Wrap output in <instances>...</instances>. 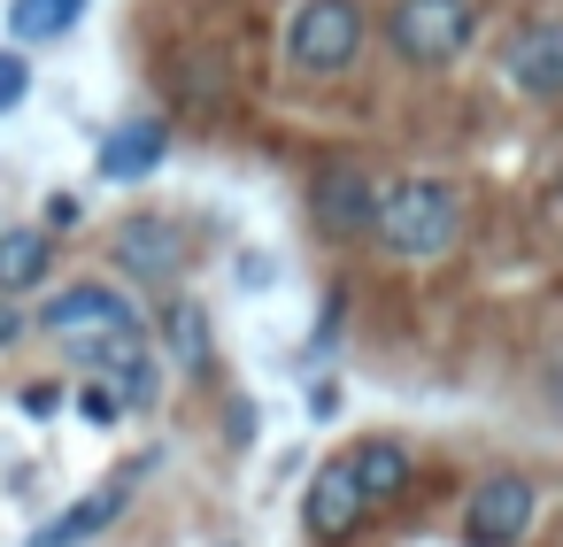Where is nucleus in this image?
Listing matches in <instances>:
<instances>
[{"mask_svg":"<svg viewBox=\"0 0 563 547\" xmlns=\"http://www.w3.org/2000/svg\"><path fill=\"white\" fill-rule=\"evenodd\" d=\"M163 347L178 370H209V309L201 301H163Z\"/></svg>","mask_w":563,"mask_h":547,"instance_id":"2eb2a0df","label":"nucleus"},{"mask_svg":"<svg viewBox=\"0 0 563 547\" xmlns=\"http://www.w3.org/2000/svg\"><path fill=\"white\" fill-rule=\"evenodd\" d=\"M109 255H117V270H124L132 286H170V278L186 270L194 239H186V224H178V216H124Z\"/></svg>","mask_w":563,"mask_h":547,"instance_id":"0eeeda50","label":"nucleus"},{"mask_svg":"<svg viewBox=\"0 0 563 547\" xmlns=\"http://www.w3.org/2000/svg\"><path fill=\"white\" fill-rule=\"evenodd\" d=\"M363 516H371V509H363V493H355V478H347V455L317 462V478H309V493H301L309 539H317V547H340V539H355Z\"/></svg>","mask_w":563,"mask_h":547,"instance_id":"6e6552de","label":"nucleus"},{"mask_svg":"<svg viewBox=\"0 0 563 547\" xmlns=\"http://www.w3.org/2000/svg\"><path fill=\"white\" fill-rule=\"evenodd\" d=\"M478 32V0H394V16H386V40L401 63L417 70H440L471 47Z\"/></svg>","mask_w":563,"mask_h":547,"instance_id":"f03ea898","label":"nucleus"},{"mask_svg":"<svg viewBox=\"0 0 563 547\" xmlns=\"http://www.w3.org/2000/svg\"><path fill=\"white\" fill-rule=\"evenodd\" d=\"M501 78L525 93V101H555L563 93V32L555 24H532L501 47Z\"/></svg>","mask_w":563,"mask_h":547,"instance_id":"1a4fd4ad","label":"nucleus"},{"mask_svg":"<svg viewBox=\"0 0 563 547\" xmlns=\"http://www.w3.org/2000/svg\"><path fill=\"white\" fill-rule=\"evenodd\" d=\"M78 416H86V424H117V416H124V401H117V386H101V378H86V386H78Z\"/></svg>","mask_w":563,"mask_h":547,"instance_id":"f3484780","label":"nucleus"},{"mask_svg":"<svg viewBox=\"0 0 563 547\" xmlns=\"http://www.w3.org/2000/svg\"><path fill=\"white\" fill-rule=\"evenodd\" d=\"M532 509H540V485L525 470H486L463 493V539L471 547H517L532 532Z\"/></svg>","mask_w":563,"mask_h":547,"instance_id":"39448f33","label":"nucleus"},{"mask_svg":"<svg viewBox=\"0 0 563 547\" xmlns=\"http://www.w3.org/2000/svg\"><path fill=\"white\" fill-rule=\"evenodd\" d=\"M24 93H32V63H24L16 47H0V116L24 109Z\"/></svg>","mask_w":563,"mask_h":547,"instance_id":"dca6fc26","label":"nucleus"},{"mask_svg":"<svg viewBox=\"0 0 563 547\" xmlns=\"http://www.w3.org/2000/svg\"><path fill=\"white\" fill-rule=\"evenodd\" d=\"M86 16V0H9V40L16 47H47Z\"/></svg>","mask_w":563,"mask_h":547,"instance_id":"4468645a","label":"nucleus"},{"mask_svg":"<svg viewBox=\"0 0 563 547\" xmlns=\"http://www.w3.org/2000/svg\"><path fill=\"white\" fill-rule=\"evenodd\" d=\"M363 47V9L355 0H301L286 16V63L301 78H340Z\"/></svg>","mask_w":563,"mask_h":547,"instance_id":"7ed1b4c3","label":"nucleus"},{"mask_svg":"<svg viewBox=\"0 0 563 547\" xmlns=\"http://www.w3.org/2000/svg\"><path fill=\"white\" fill-rule=\"evenodd\" d=\"M378 178L363 170V163H324L317 178H309V216H317V232H332V239H355V232H371L378 224Z\"/></svg>","mask_w":563,"mask_h":547,"instance_id":"423d86ee","label":"nucleus"},{"mask_svg":"<svg viewBox=\"0 0 563 547\" xmlns=\"http://www.w3.org/2000/svg\"><path fill=\"white\" fill-rule=\"evenodd\" d=\"M347 478H355L363 509H378V501H401V493H409L417 462H409L401 439H363V447H347Z\"/></svg>","mask_w":563,"mask_h":547,"instance_id":"9d476101","label":"nucleus"},{"mask_svg":"<svg viewBox=\"0 0 563 547\" xmlns=\"http://www.w3.org/2000/svg\"><path fill=\"white\" fill-rule=\"evenodd\" d=\"M47 270H55V239H47V232H32V224L0 232V301L32 293V286L47 278Z\"/></svg>","mask_w":563,"mask_h":547,"instance_id":"ddd939ff","label":"nucleus"},{"mask_svg":"<svg viewBox=\"0 0 563 547\" xmlns=\"http://www.w3.org/2000/svg\"><path fill=\"white\" fill-rule=\"evenodd\" d=\"M16 339H24V309L0 301V347H16Z\"/></svg>","mask_w":563,"mask_h":547,"instance_id":"a211bd4d","label":"nucleus"},{"mask_svg":"<svg viewBox=\"0 0 563 547\" xmlns=\"http://www.w3.org/2000/svg\"><path fill=\"white\" fill-rule=\"evenodd\" d=\"M40 332H55V339L78 355V347H93V339L140 332V309H132L117 286H101V278H70V286L40 309Z\"/></svg>","mask_w":563,"mask_h":547,"instance_id":"20e7f679","label":"nucleus"},{"mask_svg":"<svg viewBox=\"0 0 563 547\" xmlns=\"http://www.w3.org/2000/svg\"><path fill=\"white\" fill-rule=\"evenodd\" d=\"M371 232L386 239V255L432 263V255H448V247L463 239V193H455L448 178H401V186H386Z\"/></svg>","mask_w":563,"mask_h":547,"instance_id":"f257e3e1","label":"nucleus"},{"mask_svg":"<svg viewBox=\"0 0 563 547\" xmlns=\"http://www.w3.org/2000/svg\"><path fill=\"white\" fill-rule=\"evenodd\" d=\"M163 155H170V124H124V132L101 139V178L109 186H140Z\"/></svg>","mask_w":563,"mask_h":547,"instance_id":"f8f14e48","label":"nucleus"},{"mask_svg":"<svg viewBox=\"0 0 563 547\" xmlns=\"http://www.w3.org/2000/svg\"><path fill=\"white\" fill-rule=\"evenodd\" d=\"M124 501H132V485H124V478H109V485H93L86 501H70L55 524H40V532H32V547H86L93 532H109V524L124 516Z\"/></svg>","mask_w":563,"mask_h":547,"instance_id":"9b49d317","label":"nucleus"}]
</instances>
